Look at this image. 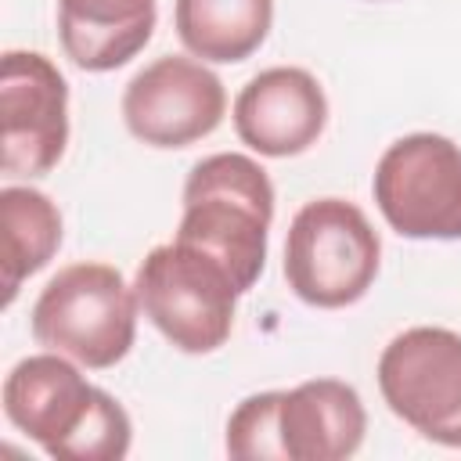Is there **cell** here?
I'll return each mask as SVG.
<instances>
[{
	"mask_svg": "<svg viewBox=\"0 0 461 461\" xmlns=\"http://www.w3.org/2000/svg\"><path fill=\"white\" fill-rule=\"evenodd\" d=\"M0 267H4V306L14 303L25 277L43 270L61 245V212L50 194L36 187L7 184L0 191Z\"/></svg>",
	"mask_w": 461,
	"mask_h": 461,
	"instance_id": "obj_14",
	"label": "cell"
},
{
	"mask_svg": "<svg viewBox=\"0 0 461 461\" xmlns=\"http://www.w3.org/2000/svg\"><path fill=\"white\" fill-rule=\"evenodd\" d=\"M173 25L187 54L230 65L263 47L274 25V0H176Z\"/></svg>",
	"mask_w": 461,
	"mask_h": 461,
	"instance_id": "obj_13",
	"label": "cell"
},
{
	"mask_svg": "<svg viewBox=\"0 0 461 461\" xmlns=\"http://www.w3.org/2000/svg\"><path fill=\"white\" fill-rule=\"evenodd\" d=\"M328 126V97L313 72L277 65L252 76L234 101L241 144L267 158H292L317 144Z\"/></svg>",
	"mask_w": 461,
	"mask_h": 461,
	"instance_id": "obj_11",
	"label": "cell"
},
{
	"mask_svg": "<svg viewBox=\"0 0 461 461\" xmlns=\"http://www.w3.org/2000/svg\"><path fill=\"white\" fill-rule=\"evenodd\" d=\"M364 432L360 393L339 378H310L295 389L245 396L227 418V454L238 461H346Z\"/></svg>",
	"mask_w": 461,
	"mask_h": 461,
	"instance_id": "obj_2",
	"label": "cell"
},
{
	"mask_svg": "<svg viewBox=\"0 0 461 461\" xmlns=\"http://www.w3.org/2000/svg\"><path fill=\"white\" fill-rule=\"evenodd\" d=\"M0 169L47 176L68 144V83L40 50H7L0 61Z\"/></svg>",
	"mask_w": 461,
	"mask_h": 461,
	"instance_id": "obj_9",
	"label": "cell"
},
{
	"mask_svg": "<svg viewBox=\"0 0 461 461\" xmlns=\"http://www.w3.org/2000/svg\"><path fill=\"white\" fill-rule=\"evenodd\" d=\"M382 241L360 205L346 198L306 202L285 238V281L317 310H342L367 295L378 277Z\"/></svg>",
	"mask_w": 461,
	"mask_h": 461,
	"instance_id": "obj_6",
	"label": "cell"
},
{
	"mask_svg": "<svg viewBox=\"0 0 461 461\" xmlns=\"http://www.w3.org/2000/svg\"><path fill=\"white\" fill-rule=\"evenodd\" d=\"M144 317L180 353H212L230 339L238 285L230 270L187 241L155 245L133 277Z\"/></svg>",
	"mask_w": 461,
	"mask_h": 461,
	"instance_id": "obj_5",
	"label": "cell"
},
{
	"mask_svg": "<svg viewBox=\"0 0 461 461\" xmlns=\"http://www.w3.org/2000/svg\"><path fill=\"white\" fill-rule=\"evenodd\" d=\"M378 389L389 411L439 447H461V335L407 328L378 357Z\"/></svg>",
	"mask_w": 461,
	"mask_h": 461,
	"instance_id": "obj_8",
	"label": "cell"
},
{
	"mask_svg": "<svg viewBox=\"0 0 461 461\" xmlns=\"http://www.w3.org/2000/svg\"><path fill=\"white\" fill-rule=\"evenodd\" d=\"M227 112L223 83L205 61L166 54L122 90V122L148 148H187L209 137Z\"/></svg>",
	"mask_w": 461,
	"mask_h": 461,
	"instance_id": "obj_10",
	"label": "cell"
},
{
	"mask_svg": "<svg viewBox=\"0 0 461 461\" xmlns=\"http://www.w3.org/2000/svg\"><path fill=\"white\" fill-rule=\"evenodd\" d=\"M155 32V0H58V40L83 72H112Z\"/></svg>",
	"mask_w": 461,
	"mask_h": 461,
	"instance_id": "obj_12",
	"label": "cell"
},
{
	"mask_svg": "<svg viewBox=\"0 0 461 461\" xmlns=\"http://www.w3.org/2000/svg\"><path fill=\"white\" fill-rule=\"evenodd\" d=\"M4 414L58 461H119L130 454L133 425L122 403L90 385L54 349L25 357L7 371Z\"/></svg>",
	"mask_w": 461,
	"mask_h": 461,
	"instance_id": "obj_1",
	"label": "cell"
},
{
	"mask_svg": "<svg viewBox=\"0 0 461 461\" xmlns=\"http://www.w3.org/2000/svg\"><path fill=\"white\" fill-rule=\"evenodd\" d=\"M274 220V184L267 169L238 151L205 155L184 180L176 241L216 256L245 295L267 267V230Z\"/></svg>",
	"mask_w": 461,
	"mask_h": 461,
	"instance_id": "obj_3",
	"label": "cell"
},
{
	"mask_svg": "<svg viewBox=\"0 0 461 461\" xmlns=\"http://www.w3.org/2000/svg\"><path fill=\"white\" fill-rule=\"evenodd\" d=\"M137 292L108 263L61 267L32 303L29 328L43 349L104 371L115 367L137 339Z\"/></svg>",
	"mask_w": 461,
	"mask_h": 461,
	"instance_id": "obj_4",
	"label": "cell"
},
{
	"mask_svg": "<svg viewBox=\"0 0 461 461\" xmlns=\"http://www.w3.org/2000/svg\"><path fill=\"white\" fill-rule=\"evenodd\" d=\"M375 205L400 238H461V144L443 133H407L375 166Z\"/></svg>",
	"mask_w": 461,
	"mask_h": 461,
	"instance_id": "obj_7",
	"label": "cell"
}]
</instances>
